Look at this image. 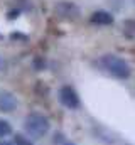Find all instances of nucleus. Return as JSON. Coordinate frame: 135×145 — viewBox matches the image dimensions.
Instances as JSON below:
<instances>
[{
	"label": "nucleus",
	"instance_id": "1",
	"mask_svg": "<svg viewBox=\"0 0 135 145\" xmlns=\"http://www.w3.org/2000/svg\"><path fill=\"white\" fill-rule=\"evenodd\" d=\"M101 66L110 72L111 76L118 78V79H127L130 76V66L125 59H122L120 56L115 54H105L100 59Z\"/></svg>",
	"mask_w": 135,
	"mask_h": 145
},
{
	"label": "nucleus",
	"instance_id": "2",
	"mask_svg": "<svg viewBox=\"0 0 135 145\" xmlns=\"http://www.w3.org/2000/svg\"><path fill=\"white\" fill-rule=\"evenodd\" d=\"M49 127H51L49 120H47L42 113H37V111L29 113V115L26 116V121H24L26 132H27L31 137H34V138L44 137V135L49 132Z\"/></svg>",
	"mask_w": 135,
	"mask_h": 145
},
{
	"label": "nucleus",
	"instance_id": "3",
	"mask_svg": "<svg viewBox=\"0 0 135 145\" xmlns=\"http://www.w3.org/2000/svg\"><path fill=\"white\" fill-rule=\"evenodd\" d=\"M59 101L69 110H78L79 108V96L71 86H63L59 89Z\"/></svg>",
	"mask_w": 135,
	"mask_h": 145
},
{
	"label": "nucleus",
	"instance_id": "4",
	"mask_svg": "<svg viewBox=\"0 0 135 145\" xmlns=\"http://www.w3.org/2000/svg\"><path fill=\"white\" fill-rule=\"evenodd\" d=\"M54 12H56V15L61 17V19H76V17H79V7L74 5L73 2H68V0L59 2V3L56 5Z\"/></svg>",
	"mask_w": 135,
	"mask_h": 145
},
{
	"label": "nucleus",
	"instance_id": "5",
	"mask_svg": "<svg viewBox=\"0 0 135 145\" xmlns=\"http://www.w3.org/2000/svg\"><path fill=\"white\" fill-rule=\"evenodd\" d=\"M17 108V98L5 89H0V111L3 113H10Z\"/></svg>",
	"mask_w": 135,
	"mask_h": 145
},
{
	"label": "nucleus",
	"instance_id": "6",
	"mask_svg": "<svg viewBox=\"0 0 135 145\" xmlns=\"http://www.w3.org/2000/svg\"><path fill=\"white\" fill-rule=\"evenodd\" d=\"M90 22L95 24V25H110V24L113 22V17H111L108 12H105V10H96V12L91 15Z\"/></svg>",
	"mask_w": 135,
	"mask_h": 145
},
{
	"label": "nucleus",
	"instance_id": "7",
	"mask_svg": "<svg viewBox=\"0 0 135 145\" xmlns=\"http://www.w3.org/2000/svg\"><path fill=\"white\" fill-rule=\"evenodd\" d=\"M12 133V125L7 120H0V138Z\"/></svg>",
	"mask_w": 135,
	"mask_h": 145
},
{
	"label": "nucleus",
	"instance_id": "8",
	"mask_svg": "<svg viewBox=\"0 0 135 145\" xmlns=\"http://www.w3.org/2000/svg\"><path fill=\"white\" fill-rule=\"evenodd\" d=\"M14 145H34L27 137H24L22 133H17L15 138H14Z\"/></svg>",
	"mask_w": 135,
	"mask_h": 145
},
{
	"label": "nucleus",
	"instance_id": "9",
	"mask_svg": "<svg viewBox=\"0 0 135 145\" xmlns=\"http://www.w3.org/2000/svg\"><path fill=\"white\" fill-rule=\"evenodd\" d=\"M0 145H14V144H10V142H5V140H0Z\"/></svg>",
	"mask_w": 135,
	"mask_h": 145
},
{
	"label": "nucleus",
	"instance_id": "10",
	"mask_svg": "<svg viewBox=\"0 0 135 145\" xmlns=\"http://www.w3.org/2000/svg\"><path fill=\"white\" fill-rule=\"evenodd\" d=\"M2 68H3V61L0 59V69H2Z\"/></svg>",
	"mask_w": 135,
	"mask_h": 145
},
{
	"label": "nucleus",
	"instance_id": "11",
	"mask_svg": "<svg viewBox=\"0 0 135 145\" xmlns=\"http://www.w3.org/2000/svg\"><path fill=\"white\" fill-rule=\"evenodd\" d=\"M64 145H74V144H71V142H68V144H64Z\"/></svg>",
	"mask_w": 135,
	"mask_h": 145
},
{
	"label": "nucleus",
	"instance_id": "12",
	"mask_svg": "<svg viewBox=\"0 0 135 145\" xmlns=\"http://www.w3.org/2000/svg\"><path fill=\"white\" fill-rule=\"evenodd\" d=\"M134 2H135V0H134Z\"/></svg>",
	"mask_w": 135,
	"mask_h": 145
}]
</instances>
